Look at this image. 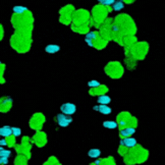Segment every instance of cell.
Listing matches in <instances>:
<instances>
[{
  "mask_svg": "<svg viewBox=\"0 0 165 165\" xmlns=\"http://www.w3.org/2000/svg\"><path fill=\"white\" fill-rule=\"evenodd\" d=\"M11 25L14 28L10 38V46L17 53H26L32 46V32L34 19L30 10L23 14H12Z\"/></svg>",
  "mask_w": 165,
  "mask_h": 165,
  "instance_id": "obj_1",
  "label": "cell"
},
{
  "mask_svg": "<svg viewBox=\"0 0 165 165\" xmlns=\"http://www.w3.org/2000/svg\"><path fill=\"white\" fill-rule=\"evenodd\" d=\"M89 19H90V15L86 10L79 9L75 11L71 25L72 31L81 33V34L88 32L89 28H90L89 27Z\"/></svg>",
  "mask_w": 165,
  "mask_h": 165,
  "instance_id": "obj_2",
  "label": "cell"
},
{
  "mask_svg": "<svg viewBox=\"0 0 165 165\" xmlns=\"http://www.w3.org/2000/svg\"><path fill=\"white\" fill-rule=\"evenodd\" d=\"M75 10L72 5H66V6L62 7L59 11L60 17H59V21L63 25H69L73 19Z\"/></svg>",
  "mask_w": 165,
  "mask_h": 165,
  "instance_id": "obj_3",
  "label": "cell"
},
{
  "mask_svg": "<svg viewBox=\"0 0 165 165\" xmlns=\"http://www.w3.org/2000/svg\"><path fill=\"white\" fill-rule=\"evenodd\" d=\"M93 19L95 21V23H102L104 21L105 17L107 14V6H103V5H97L93 8Z\"/></svg>",
  "mask_w": 165,
  "mask_h": 165,
  "instance_id": "obj_4",
  "label": "cell"
},
{
  "mask_svg": "<svg viewBox=\"0 0 165 165\" xmlns=\"http://www.w3.org/2000/svg\"><path fill=\"white\" fill-rule=\"evenodd\" d=\"M56 121L58 123L59 126H62V128H66V126L72 122V118L69 115H66V114H57L56 115Z\"/></svg>",
  "mask_w": 165,
  "mask_h": 165,
  "instance_id": "obj_5",
  "label": "cell"
},
{
  "mask_svg": "<svg viewBox=\"0 0 165 165\" xmlns=\"http://www.w3.org/2000/svg\"><path fill=\"white\" fill-rule=\"evenodd\" d=\"M45 118L42 114H35L34 116L31 119V126H32L33 128H36V130H39L41 128L42 124L44 123Z\"/></svg>",
  "mask_w": 165,
  "mask_h": 165,
  "instance_id": "obj_6",
  "label": "cell"
},
{
  "mask_svg": "<svg viewBox=\"0 0 165 165\" xmlns=\"http://www.w3.org/2000/svg\"><path fill=\"white\" fill-rule=\"evenodd\" d=\"M12 106V99L9 97L0 98V112H7Z\"/></svg>",
  "mask_w": 165,
  "mask_h": 165,
  "instance_id": "obj_7",
  "label": "cell"
},
{
  "mask_svg": "<svg viewBox=\"0 0 165 165\" xmlns=\"http://www.w3.org/2000/svg\"><path fill=\"white\" fill-rule=\"evenodd\" d=\"M60 110L63 114H66V115H72V114L75 112V105L72 104V103H65L60 106Z\"/></svg>",
  "mask_w": 165,
  "mask_h": 165,
  "instance_id": "obj_8",
  "label": "cell"
},
{
  "mask_svg": "<svg viewBox=\"0 0 165 165\" xmlns=\"http://www.w3.org/2000/svg\"><path fill=\"white\" fill-rule=\"evenodd\" d=\"M98 33L97 32H89L86 34V38H85V41L86 43H88L89 46L93 47L94 46V41L97 39L98 37Z\"/></svg>",
  "mask_w": 165,
  "mask_h": 165,
  "instance_id": "obj_9",
  "label": "cell"
},
{
  "mask_svg": "<svg viewBox=\"0 0 165 165\" xmlns=\"http://www.w3.org/2000/svg\"><path fill=\"white\" fill-rule=\"evenodd\" d=\"M120 145L126 147V148H134L137 146V140L134 138H126L120 141Z\"/></svg>",
  "mask_w": 165,
  "mask_h": 165,
  "instance_id": "obj_10",
  "label": "cell"
},
{
  "mask_svg": "<svg viewBox=\"0 0 165 165\" xmlns=\"http://www.w3.org/2000/svg\"><path fill=\"white\" fill-rule=\"evenodd\" d=\"M136 133V128H122L120 130V136L122 138H130L132 135Z\"/></svg>",
  "mask_w": 165,
  "mask_h": 165,
  "instance_id": "obj_11",
  "label": "cell"
},
{
  "mask_svg": "<svg viewBox=\"0 0 165 165\" xmlns=\"http://www.w3.org/2000/svg\"><path fill=\"white\" fill-rule=\"evenodd\" d=\"M94 109L97 110V111H99V112H101V113L105 114V115H107V114H110V113H111V108H109V107L107 106V105L94 106Z\"/></svg>",
  "mask_w": 165,
  "mask_h": 165,
  "instance_id": "obj_12",
  "label": "cell"
},
{
  "mask_svg": "<svg viewBox=\"0 0 165 165\" xmlns=\"http://www.w3.org/2000/svg\"><path fill=\"white\" fill-rule=\"evenodd\" d=\"M12 135V130L10 126H2L0 128V136H2L4 138H8Z\"/></svg>",
  "mask_w": 165,
  "mask_h": 165,
  "instance_id": "obj_13",
  "label": "cell"
},
{
  "mask_svg": "<svg viewBox=\"0 0 165 165\" xmlns=\"http://www.w3.org/2000/svg\"><path fill=\"white\" fill-rule=\"evenodd\" d=\"M59 50H60V47H59L58 45H54V44L48 45V46H46V48H45V51L49 54H54L56 53V52H58Z\"/></svg>",
  "mask_w": 165,
  "mask_h": 165,
  "instance_id": "obj_14",
  "label": "cell"
},
{
  "mask_svg": "<svg viewBox=\"0 0 165 165\" xmlns=\"http://www.w3.org/2000/svg\"><path fill=\"white\" fill-rule=\"evenodd\" d=\"M110 102H111V99L106 95H101L98 98V103L101 105H107L109 104Z\"/></svg>",
  "mask_w": 165,
  "mask_h": 165,
  "instance_id": "obj_15",
  "label": "cell"
},
{
  "mask_svg": "<svg viewBox=\"0 0 165 165\" xmlns=\"http://www.w3.org/2000/svg\"><path fill=\"white\" fill-rule=\"evenodd\" d=\"M28 8L25 6H14L13 7V13L14 14H23L28 11Z\"/></svg>",
  "mask_w": 165,
  "mask_h": 165,
  "instance_id": "obj_16",
  "label": "cell"
},
{
  "mask_svg": "<svg viewBox=\"0 0 165 165\" xmlns=\"http://www.w3.org/2000/svg\"><path fill=\"white\" fill-rule=\"evenodd\" d=\"M124 7V4H123L122 1H115L114 2V4L112 5V8H113V10H115V11H119V10H121Z\"/></svg>",
  "mask_w": 165,
  "mask_h": 165,
  "instance_id": "obj_17",
  "label": "cell"
},
{
  "mask_svg": "<svg viewBox=\"0 0 165 165\" xmlns=\"http://www.w3.org/2000/svg\"><path fill=\"white\" fill-rule=\"evenodd\" d=\"M103 126L106 128H117V123L115 122V121H104V123H103Z\"/></svg>",
  "mask_w": 165,
  "mask_h": 165,
  "instance_id": "obj_18",
  "label": "cell"
},
{
  "mask_svg": "<svg viewBox=\"0 0 165 165\" xmlns=\"http://www.w3.org/2000/svg\"><path fill=\"white\" fill-rule=\"evenodd\" d=\"M89 156L90 157H92V158H97V157H99L101 154L100 150H98V149H92L89 151Z\"/></svg>",
  "mask_w": 165,
  "mask_h": 165,
  "instance_id": "obj_19",
  "label": "cell"
},
{
  "mask_svg": "<svg viewBox=\"0 0 165 165\" xmlns=\"http://www.w3.org/2000/svg\"><path fill=\"white\" fill-rule=\"evenodd\" d=\"M98 2L103 6H110V5L114 4L115 0H98Z\"/></svg>",
  "mask_w": 165,
  "mask_h": 165,
  "instance_id": "obj_20",
  "label": "cell"
},
{
  "mask_svg": "<svg viewBox=\"0 0 165 165\" xmlns=\"http://www.w3.org/2000/svg\"><path fill=\"white\" fill-rule=\"evenodd\" d=\"M4 70H5V64H1L0 65V84H4L5 83V79L3 77Z\"/></svg>",
  "mask_w": 165,
  "mask_h": 165,
  "instance_id": "obj_21",
  "label": "cell"
},
{
  "mask_svg": "<svg viewBox=\"0 0 165 165\" xmlns=\"http://www.w3.org/2000/svg\"><path fill=\"white\" fill-rule=\"evenodd\" d=\"M10 155H11V152L8 151V150L2 149L1 151H0V157H5V158H8Z\"/></svg>",
  "mask_w": 165,
  "mask_h": 165,
  "instance_id": "obj_22",
  "label": "cell"
},
{
  "mask_svg": "<svg viewBox=\"0 0 165 165\" xmlns=\"http://www.w3.org/2000/svg\"><path fill=\"white\" fill-rule=\"evenodd\" d=\"M11 130H12V135H13L14 137H19V136H21V128H11Z\"/></svg>",
  "mask_w": 165,
  "mask_h": 165,
  "instance_id": "obj_23",
  "label": "cell"
},
{
  "mask_svg": "<svg viewBox=\"0 0 165 165\" xmlns=\"http://www.w3.org/2000/svg\"><path fill=\"white\" fill-rule=\"evenodd\" d=\"M88 86L91 88H97V87H100V83L97 81H90L88 83Z\"/></svg>",
  "mask_w": 165,
  "mask_h": 165,
  "instance_id": "obj_24",
  "label": "cell"
},
{
  "mask_svg": "<svg viewBox=\"0 0 165 165\" xmlns=\"http://www.w3.org/2000/svg\"><path fill=\"white\" fill-rule=\"evenodd\" d=\"M8 163V159L5 157H0V165H5Z\"/></svg>",
  "mask_w": 165,
  "mask_h": 165,
  "instance_id": "obj_25",
  "label": "cell"
},
{
  "mask_svg": "<svg viewBox=\"0 0 165 165\" xmlns=\"http://www.w3.org/2000/svg\"><path fill=\"white\" fill-rule=\"evenodd\" d=\"M3 37H4V30H3L2 25L0 23V41L3 39Z\"/></svg>",
  "mask_w": 165,
  "mask_h": 165,
  "instance_id": "obj_26",
  "label": "cell"
},
{
  "mask_svg": "<svg viewBox=\"0 0 165 165\" xmlns=\"http://www.w3.org/2000/svg\"><path fill=\"white\" fill-rule=\"evenodd\" d=\"M7 144L6 140H0V146H5Z\"/></svg>",
  "mask_w": 165,
  "mask_h": 165,
  "instance_id": "obj_27",
  "label": "cell"
},
{
  "mask_svg": "<svg viewBox=\"0 0 165 165\" xmlns=\"http://www.w3.org/2000/svg\"><path fill=\"white\" fill-rule=\"evenodd\" d=\"M1 64H2V63H1V62H0V65H1Z\"/></svg>",
  "mask_w": 165,
  "mask_h": 165,
  "instance_id": "obj_28",
  "label": "cell"
}]
</instances>
